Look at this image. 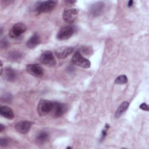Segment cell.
<instances>
[{
  "label": "cell",
  "instance_id": "6da1fadb",
  "mask_svg": "<svg viewBox=\"0 0 149 149\" xmlns=\"http://www.w3.org/2000/svg\"><path fill=\"white\" fill-rule=\"evenodd\" d=\"M56 1H46L37 2L35 8V11L38 14L48 13L52 11L56 5Z\"/></svg>",
  "mask_w": 149,
  "mask_h": 149
},
{
  "label": "cell",
  "instance_id": "7a4b0ae2",
  "mask_svg": "<svg viewBox=\"0 0 149 149\" xmlns=\"http://www.w3.org/2000/svg\"><path fill=\"white\" fill-rule=\"evenodd\" d=\"M72 62L73 64L81 68L87 69L91 66V62L89 60L82 56L80 51H77L73 55Z\"/></svg>",
  "mask_w": 149,
  "mask_h": 149
},
{
  "label": "cell",
  "instance_id": "3957f363",
  "mask_svg": "<svg viewBox=\"0 0 149 149\" xmlns=\"http://www.w3.org/2000/svg\"><path fill=\"white\" fill-rule=\"evenodd\" d=\"M53 102L47 100H41L37 106V112L40 116H44L51 112Z\"/></svg>",
  "mask_w": 149,
  "mask_h": 149
},
{
  "label": "cell",
  "instance_id": "277c9868",
  "mask_svg": "<svg viewBox=\"0 0 149 149\" xmlns=\"http://www.w3.org/2000/svg\"><path fill=\"white\" fill-rule=\"evenodd\" d=\"M40 60L41 63L50 66H54L56 64V60L50 51H45L41 53Z\"/></svg>",
  "mask_w": 149,
  "mask_h": 149
},
{
  "label": "cell",
  "instance_id": "5b68a950",
  "mask_svg": "<svg viewBox=\"0 0 149 149\" xmlns=\"http://www.w3.org/2000/svg\"><path fill=\"white\" fill-rule=\"evenodd\" d=\"M66 110L67 107L65 104L58 102H53L51 113L54 117L58 118L62 116L66 112Z\"/></svg>",
  "mask_w": 149,
  "mask_h": 149
},
{
  "label": "cell",
  "instance_id": "8992f818",
  "mask_svg": "<svg viewBox=\"0 0 149 149\" xmlns=\"http://www.w3.org/2000/svg\"><path fill=\"white\" fill-rule=\"evenodd\" d=\"M27 30L26 25L23 23H17L15 24L9 32V36L13 38H16L24 33Z\"/></svg>",
  "mask_w": 149,
  "mask_h": 149
},
{
  "label": "cell",
  "instance_id": "52a82bcc",
  "mask_svg": "<svg viewBox=\"0 0 149 149\" xmlns=\"http://www.w3.org/2000/svg\"><path fill=\"white\" fill-rule=\"evenodd\" d=\"M74 33V28L71 26L62 27L58 31L56 38L59 40H65L70 38Z\"/></svg>",
  "mask_w": 149,
  "mask_h": 149
},
{
  "label": "cell",
  "instance_id": "ba28073f",
  "mask_svg": "<svg viewBox=\"0 0 149 149\" xmlns=\"http://www.w3.org/2000/svg\"><path fill=\"white\" fill-rule=\"evenodd\" d=\"M79 10L77 9L72 8L66 9L63 13V18L64 20L68 23H72L77 18Z\"/></svg>",
  "mask_w": 149,
  "mask_h": 149
},
{
  "label": "cell",
  "instance_id": "9c48e42d",
  "mask_svg": "<svg viewBox=\"0 0 149 149\" xmlns=\"http://www.w3.org/2000/svg\"><path fill=\"white\" fill-rule=\"evenodd\" d=\"M26 71L31 75L37 77H40L44 74L42 68L40 65L36 63L27 65L26 66Z\"/></svg>",
  "mask_w": 149,
  "mask_h": 149
},
{
  "label": "cell",
  "instance_id": "30bf717a",
  "mask_svg": "<svg viewBox=\"0 0 149 149\" xmlns=\"http://www.w3.org/2000/svg\"><path fill=\"white\" fill-rule=\"evenodd\" d=\"M105 9V3L103 2L98 1L93 3L89 9L90 13L93 16H97L101 15Z\"/></svg>",
  "mask_w": 149,
  "mask_h": 149
},
{
  "label": "cell",
  "instance_id": "8fae6325",
  "mask_svg": "<svg viewBox=\"0 0 149 149\" xmlns=\"http://www.w3.org/2000/svg\"><path fill=\"white\" fill-rule=\"evenodd\" d=\"M31 123L28 120H22L19 122H17L15 126V129L22 133V134H26L28 133L31 128Z\"/></svg>",
  "mask_w": 149,
  "mask_h": 149
},
{
  "label": "cell",
  "instance_id": "7c38bea8",
  "mask_svg": "<svg viewBox=\"0 0 149 149\" xmlns=\"http://www.w3.org/2000/svg\"><path fill=\"white\" fill-rule=\"evenodd\" d=\"M73 49L71 47L63 46L59 47L55 51V54L59 59H64L69 55L73 51Z\"/></svg>",
  "mask_w": 149,
  "mask_h": 149
},
{
  "label": "cell",
  "instance_id": "4fadbf2b",
  "mask_svg": "<svg viewBox=\"0 0 149 149\" xmlns=\"http://www.w3.org/2000/svg\"><path fill=\"white\" fill-rule=\"evenodd\" d=\"M23 52L17 49L12 50L8 54V59L11 62H19L23 59Z\"/></svg>",
  "mask_w": 149,
  "mask_h": 149
},
{
  "label": "cell",
  "instance_id": "5bb4252c",
  "mask_svg": "<svg viewBox=\"0 0 149 149\" xmlns=\"http://www.w3.org/2000/svg\"><path fill=\"white\" fill-rule=\"evenodd\" d=\"M17 73L16 71L11 68H6L4 70V79L8 81H14L16 79Z\"/></svg>",
  "mask_w": 149,
  "mask_h": 149
},
{
  "label": "cell",
  "instance_id": "9a60e30c",
  "mask_svg": "<svg viewBox=\"0 0 149 149\" xmlns=\"http://www.w3.org/2000/svg\"><path fill=\"white\" fill-rule=\"evenodd\" d=\"M40 42V38L38 34L34 33L27 41V47L30 49L36 47Z\"/></svg>",
  "mask_w": 149,
  "mask_h": 149
},
{
  "label": "cell",
  "instance_id": "2e32d148",
  "mask_svg": "<svg viewBox=\"0 0 149 149\" xmlns=\"http://www.w3.org/2000/svg\"><path fill=\"white\" fill-rule=\"evenodd\" d=\"M0 114L3 117L8 119H12L14 118L13 111L7 106H2L0 108Z\"/></svg>",
  "mask_w": 149,
  "mask_h": 149
},
{
  "label": "cell",
  "instance_id": "e0dca14e",
  "mask_svg": "<svg viewBox=\"0 0 149 149\" xmlns=\"http://www.w3.org/2000/svg\"><path fill=\"white\" fill-rule=\"evenodd\" d=\"M129 102L127 101H124L123 102L118 108L116 109L115 113V116L116 118H120L125 112V111L129 107Z\"/></svg>",
  "mask_w": 149,
  "mask_h": 149
},
{
  "label": "cell",
  "instance_id": "ac0fdd59",
  "mask_svg": "<svg viewBox=\"0 0 149 149\" xmlns=\"http://www.w3.org/2000/svg\"><path fill=\"white\" fill-rule=\"evenodd\" d=\"M49 135L46 132L42 131L38 133L36 137V140L38 143H44L48 139Z\"/></svg>",
  "mask_w": 149,
  "mask_h": 149
},
{
  "label": "cell",
  "instance_id": "d6986e66",
  "mask_svg": "<svg viewBox=\"0 0 149 149\" xmlns=\"http://www.w3.org/2000/svg\"><path fill=\"white\" fill-rule=\"evenodd\" d=\"M127 76L125 74H122L115 79V83L118 84H126L127 82Z\"/></svg>",
  "mask_w": 149,
  "mask_h": 149
},
{
  "label": "cell",
  "instance_id": "ffe728a7",
  "mask_svg": "<svg viewBox=\"0 0 149 149\" xmlns=\"http://www.w3.org/2000/svg\"><path fill=\"white\" fill-rule=\"evenodd\" d=\"M81 51L86 54H91L93 52V49L91 47H87V46H84L81 48Z\"/></svg>",
  "mask_w": 149,
  "mask_h": 149
},
{
  "label": "cell",
  "instance_id": "44dd1931",
  "mask_svg": "<svg viewBox=\"0 0 149 149\" xmlns=\"http://www.w3.org/2000/svg\"><path fill=\"white\" fill-rule=\"evenodd\" d=\"M109 127V125H108V124H106L105 125V129H104L102 131V134H101V140H102L107 135V129Z\"/></svg>",
  "mask_w": 149,
  "mask_h": 149
},
{
  "label": "cell",
  "instance_id": "7402d4cb",
  "mask_svg": "<svg viewBox=\"0 0 149 149\" xmlns=\"http://www.w3.org/2000/svg\"><path fill=\"white\" fill-rule=\"evenodd\" d=\"M8 41H7L6 39L3 38L2 39L1 41V48H5L6 47H8Z\"/></svg>",
  "mask_w": 149,
  "mask_h": 149
},
{
  "label": "cell",
  "instance_id": "603a6c76",
  "mask_svg": "<svg viewBox=\"0 0 149 149\" xmlns=\"http://www.w3.org/2000/svg\"><path fill=\"white\" fill-rule=\"evenodd\" d=\"M11 99V95L9 94H5L3 97H2V100H3L5 102H9L10 101V100Z\"/></svg>",
  "mask_w": 149,
  "mask_h": 149
},
{
  "label": "cell",
  "instance_id": "cb8c5ba5",
  "mask_svg": "<svg viewBox=\"0 0 149 149\" xmlns=\"http://www.w3.org/2000/svg\"><path fill=\"white\" fill-rule=\"evenodd\" d=\"M8 143H9V141L6 139H1V140H0V145H1V146H2V147L6 146L8 145Z\"/></svg>",
  "mask_w": 149,
  "mask_h": 149
},
{
  "label": "cell",
  "instance_id": "d4e9b609",
  "mask_svg": "<svg viewBox=\"0 0 149 149\" xmlns=\"http://www.w3.org/2000/svg\"><path fill=\"white\" fill-rule=\"evenodd\" d=\"M139 108H140V109H141L142 110L146 111H148V105L147 104H146V103H142V104L140 105Z\"/></svg>",
  "mask_w": 149,
  "mask_h": 149
},
{
  "label": "cell",
  "instance_id": "484cf974",
  "mask_svg": "<svg viewBox=\"0 0 149 149\" xmlns=\"http://www.w3.org/2000/svg\"><path fill=\"white\" fill-rule=\"evenodd\" d=\"M76 2V1H66L65 3L68 5H73Z\"/></svg>",
  "mask_w": 149,
  "mask_h": 149
},
{
  "label": "cell",
  "instance_id": "4316f807",
  "mask_svg": "<svg viewBox=\"0 0 149 149\" xmlns=\"http://www.w3.org/2000/svg\"><path fill=\"white\" fill-rule=\"evenodd\" d=\"M133 1H132V0L129 1H128V3H127V6H128V7L132 6V5H133Z\"/></svg>",
  "mask_w": 149,
  "mask_h": 149
},
{
  "label": "cell",
  "instance_id": "83f0119b",
  "mask_svg": "<svg viewBox=\"0 0 149 149\" xmlns=\"http://www.w3.org/2000/svg\"><path fill=\"white\" fill-rule=\"evenodd\" d=\"M3 73V65L2 61H1V74L2 75Z\"/></svg>",
  "mask_w": 149,
  "mask_h": 149
},
{
  "label": "cell",
  "instance_id": "f1b7e54d",
  "mask_svg": "<svg viewBox=\"0 0 149 149\" xmlns=\"http://www.w3.org/2000/svg\"><path fill=\"white\" fill-rule=\"evenodd\" d=\"M4 129H5L4 126H3L2 124H1V125H0V132H2Z\"/></svg>",
  "mask_w": 149,
  "mask_h": 149
},
{
  "label": "cell",
  "instance_id": "f546056e",
  "mask_svg": "<svg viewBox=\"0 0 149 149\" xmlns=\"http://www.w3.org/2000/svg\"><path fill=\"white\" fill-rule=\"evenodd\" d=\"M72 147H68L66 148H71Z\"/></svg>",
  "mask_w": 149,
  "mask_h": 149
}]
</instances>
